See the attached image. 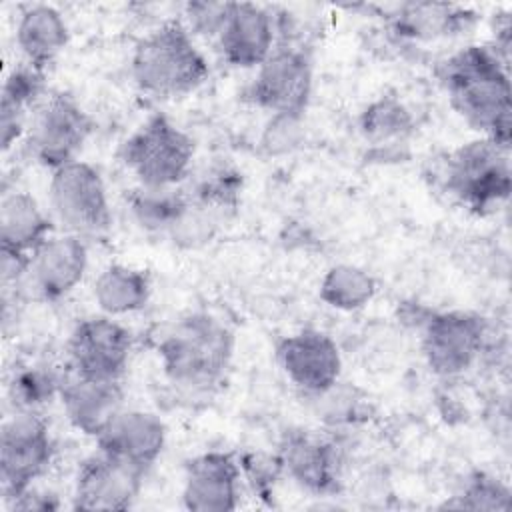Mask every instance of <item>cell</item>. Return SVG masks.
I'll use <instances>...</instances> for the list:
<instances>
[{"mask_svg":"<svg viewBox=\"0 0 512 512\" xmlns=\"http://www.w3.org/2000/svg\"><path fill=\"white\" fill-rule=\"evenodd\" d=\"M438 74L456 112L486 138L510 146V80L500 54L466 46L444 60Z\"/></svg>","mask_w":512,"mask_h":512,"instance_id":"cell-1","label":"cell"},{"mask_svg":"<svg viewBox=\"0 0 512 512\" xmlns=\"http://www.w3.org/2000/svg\"><path fill=\"white\" fill-rule=\"evenodd\" d=\"M166 378L186 392H206L216 386L232 356V334L224 324L194 314L170 328L158 344Z\"/></svg>","mask_w":512,"mask_h":512,"instance_id":"cell-2","label":"cell"},{"mask_svg":"<svg viewBox=\"0 0 512 512\" xmlns=\"http://www.w3.org/2000/svg\"><path fill=\"white\" fill-rule=\"evenodd\" d=\"M132 76L146 94L172 98L196 90L208 76V64L190 30L166 22L136 44Z\"/></svg>","mask_w":512,"mask_h":512,"instance_id":"cell-3","label":"cell"},{"mask_svg":"<svg viewBox=\"0 0 512 512\" xmlns=\"http://www.w3.org/2000/svg\"><path fill=\"white\" fill-rule=\"evenodd\" d=\"M444 188L476 212L498 206L510 194L508 146L492 138L460 146L446 160Z\"/></svg>","mask_w":512,"mask_h":512,"instance_id":"cell-4","label":"cell"},{"mask_svg":"<svg viewBox=\"0 0 512 512\" xmlns=\"http://www.w3.org/2000/svg\"><path fill=\"white\" fill-rule=\"evenodd\" d=\"M120 154L140 186L170 188L188 174L194 144L166 116H152L122 144Z\"/></svg>","mask_w":512,"mask_h":512,"instance_id":"cell-5","label":"cell"},{"mask_svg":"<svg viewBox=\"0 0 512 512\" xmlns=\"http://www.w3.org/2000/svg\"><path fill=\"white\" fill-rule=\"evenodd\" d=\"M50 206L58 222L76 236H98L110 226V208L104 182L96 168L72 160L54 170Z\"/></svg>","mask_w":512,"mask_h":512,"instance_id":"cell-6","label":"cell"},{"mask_svg":"<svg viewBox=\"0 0 512 512\" xmlns=\"http://www.w3.org/2000/svg\"><path fill=\"white\" fill-rule=\"evenodd\" d=\"M54 446L46 422L34 410H18L4 422L0 434L2 492L14 500L46 472Z\"/></svg>","mask_w":512,"mask_h":512,"instance_id":"cell-7","label":"cell"},{"mask_svg":"<svg viewBox=\"0 0 512 512\" xmlns=\"http://www.w3.org/2000/svg\"><path fill=\"white\" fill-rule=\"evenodd\" d=\"M312 90V66L304 50L282 46L258 66L248 98L274 116L300 118Z\"/></svg>","mask_w":512,"mask_h":512,"instance_id":"cell-8","label":"cell"},{"mask_svg":"<svg viewBox=\"0 0 512 512\" xmlns=\"http://www.w3.org/2000/svg\"><path fill=\"white\" fill-rule=\"evenodd\" d=\"M486 326L480 316L454 310L432 314L424 322L422 350L432 372L438 376H458L466 372L482 354Z\"/></svg>","mask_w":512,"mask_h":512,"instance_id":"cell-9","label":"cell"},{"mask_svg":"<svg viewBox=\"0 0 512 512\" xmlns=\"http://www.w3.org/2000/svg\"><path fill=\"white\" fill-rule=\"evenodd\" d=\"M130 332L108 316L78 322L68 342L70 370L102 380H120L128 366Z\"/></svg>","mask_w":512,"mask_h":512,"instance_id":"cell-10","label":"cell"},{"mask_svg":"<svg viewBox=\"0 0 512 512\" xmlns=\"http://www.w3.org/2000/svg\"><path fill=\"white\" fill-rule=\"evenodd\" d=\"M90 132V118L66 94L50 96L36 112L30 130L32 154L52 170L76 160Z\"/></svg>","mask_w":512,"mask_h":512,"instance_id":"cell-11","label":"cell"},{"mask_svg":"<svg viewBox=\"0 0 512 512\" xmlns=\"http://www.w3.org/2000/svg\"><path fill=\"white\" fill-rule=\"evenodd\" d=\"M144 474L146 470L98 450L78 470L74 508L90 512L126 510L136 500Z\"/></svg>","mask_w":512,"mask_h":512,"instance_id":"cell-12","label":"cell"},{"mask_svg":"<svg viewBox=\"0 0 512 512\" xmlns=\"http://www.w3.org/2000/svg\"><path fill=\"white\" fill-rule=\"evenodd\" d=\"M278 362L286 376L306 394L322 396L340 376V352L336 342L318 330L290 334L278 344Z\"/></svg>","mask_w":512,"mask_h":512,"instance_id":"cell-13","label":"cell"},{"mask_svg":"<svg viewBox=\"0 0 512 512\" xmlns=\"http://www.w3.org/2000/svg\"><path fill=\"white\" fill-rule=\"evenodd\" d=\"M166 440L162 420L144 410H120L96 436L100 452L148 470L160 456Z\"/></svg>","mask_w":512,"mask_h":512,"instance_id":"cell-14","label":"cell"},{"mask_svg":"<svg viewBox=\"0 0 512 512\" xmlns=\"http://www.w3.org/2000/svg\"><path fill=\"white\" fill-rule=\"evenodd\" d=\"M274 46V18L262 6L232 2L218 34V48L226 62L238 68L260 66Z\"/></svg>","mask_w":512,"mask_h":512,"instance_id":"cell-15","label":"cell"},{"mask_svg":"<svg viewBox=\"0 0 512 512\" xmlns=\"http://www.w3.org/2000/svg\"><path fill=\"white\" fill-rule=\"evenodd\" d=\"M86 246L76 234L48 236L30 258V278L36 294L44 300L66 296L84 276Z\"/></svg>","mask_w":512,"mask_h":512,"instance_id":"cell-16","label":"cell"},{"mask_svg":"<svg viewBox=\"0 0 512 512\" xmlns=\"http://www.w3.org/2000/svg\"><path fill=\"white\" fill-rule=\"evenodd\" d=\"M240 468L230 454L208 452L186 468L182 500L194 512H226L238 502Z\"/></svg>","mask_w":512,"mask_h":512,"instance_id":"cell-17","label":"cell"},{"mask_svg":"<svg viewBox=\"0 0 512 512\" xmlns=\"http://www.w3.org/2000/svg\"><path fill=\"white\" fill-rule=\"evenodd\" d=\"M60 398L68 420L94 438L122 410L120 380L88 378L72 370L60 380Z\"/></svg>","mask_w":512,"mask_h":512,"instance_id":"cell-18","label":"cell"},{"mask_svg":"<svg viewBox=\"0 0 512 512\" xmlns=\"http://www.w3.org/2000/svg\"><path fill=\"white\" fill-rule=\"evenodd\" d=\"M278 460L300 486L316 494L336 490L340 464L334 444L308 432H288Z\"/></svg>","mask_w":512,"mask_h":512,"instance_id":"cell-19","label":"cell"},{"mask_svg":"<svg viewBox=\"0 0 512 512\" xmlns=\"http://www.w3.org/2000/svg\"><path fill=\"white\" fill-rule=\"evenodd\" d=\"M16 42L26 64L40 70L50 64L68 42V28L62 14L46 4L24 10L16 26Z\"/></svg>","mask_w":512,"mask_h":512,"instance_id":"cell-20","label":"cell"},{"mask_svg":"<svg viewBox=\"0 0 512 512\" xmlns=\"http://www.w3.org/2000/svg\"><path fill=\"white\" fill-rule=\"evenodd\" d=\"M50 222L36 200L26 192H8L0 204V240L2 248L32 256L48 238Z\"/></svg>","mask_w":512,"mask_h":512,"instance_id":"cell-21","label":"cell"},{"mask_svg":"<svg viewBox=\"0 0 512 512\" xmlns=\"http://www.w3.org/2000/svg\"><path fill=\"white\" fill-rule=\"evenodd\" d=\"M44 86V70L24 64L14 68L2 86L0 104V128H2V148L8 150L12 142L20 136L24 128L26 110L36 102Z\"/></svg>","mask_w":512,"mask_h":512,"instance_id":"cell-22","label":"cell"},{"mask_svg":"<svg viewBox=\"0 0 512 512\" xmlns=\"http://www.w3.org/2000/svg\"><path fill=\"white\" fill-rule=\"evenodd\" d=\"M150 296L146 274L128 266H108L94 282V300L110 316L140 310Z\"/></svg>","mask_w":512,"mask_h":512,"instance_id":"cell-23","label":"cell"},{"mask_svg":"<svg viewBox=\"0 0 512 512\" xmlns=\"http://www.w3.org/2000/svg\"><path fill=\"white\" fill-rule=\"evenodd\" d=\"M468 16L466 10L450 6V4H406L394 16V26L400 34L412 38H434L442 34H450L466 26Z\"/></svg>","mask_w":512,"mask_h":512,"instance_id":"cell-24","label":"cell"},{"mask_svg":"<svg viewBox=\"0 0 512 512\" xmlns=\"http://www.w3.org/2000/svg\"><path fill=\"white\" fill-rule=\"evenodd\" d=\"M130 206L134 216L144 228L174 232V228L186 216L190 208V200L182 192H178L176 186H170V188L140 186L138 190H134L130 198Z\"/></svg>","mask_w":512,"mask_h":512,"instance_id":"cell-25","label":"cell"},{"mask_svg":"<svg viewBox=\"0 0 512 512\" xmlns=\"http://www.w3.org/2000/svg\"><path fill=\"white\" fill-rule=\"evenodd\" d=\"M376 284L358 266L338 264L326 272L320 284V298L338 310H358L374 296Z\"/></svg>","mask_w":512,"mask_h":512,"instance_id":"cell-26","label":"cell"},{"mask_svg":"<svg viewBox=\"0 0 512 512\" xmlns=\"http://www.w3.org/2000/svg\"><path fill=\"white\" fill-rule=\"evenodd\" d=\"M360 128L366 138L384 142L392 138H400L412 128L410 112L394 98L386 96L372 102L360 118Z\"/></svg>","mask_w":512,"mask_h":512,"instance_id":"cell-27","label":"cell"},{"mask_svg":"<svg viewBox=\"0 0 512 512\" xmlns=\"http://www.w3.org/2000/svg\"><path fill=\"white\" fill-rule=\"evenodd\" d=\"M458 500L448 504L454 508L466 510H508L510 508V490L498 478L488 474H474L466 484Z\"/></svg>","mask_w":512,"mask_h":512,"instance_id":"cell-28","label":"cell"},{"mask_svg":"<svg viewBox=\"0 0 512 512\" xmlns=\"http://www.w3.org/2000/svg\"><path fill=\"white\" fill-rule=\"evenodd\" d=\"M56 390H60V380L42 368H26L18 372L12 382V396L18 410H34Z\"/></svg>","mask_w":512,"mask_h":512,"instance_id":"cell-29","label":"cell"},{"mask_svg":"<svg viewBox=\"0 0 512 512\" xmlns=\"http://www.w3.org/2000/svg\"><path fill=\"white\" fill-rule=\"evenodd\" d=\"M232 2H190L186 4V20L190 30L202 36H218L228 14Z\"/></svg>","mask_w":512,"mask_h":512,"instance_id":"cell-30","label":"cell"},{"mask_svg":"<svg viewBox=\"0 0 512 512\" xmlns=\"http://www.w3.org/2000/svg\"><path fill=\"white\" fill-rule=\"evenodd\" d=\"M12 508L14 510H54L58 508V502L50 494H42V492H36L34 488H28L26 492H22L12 500Z\"/></svg>","mask_w":512,"mask_h":512,"instance_id":"cell-31","label":"cell"}]
</instances>
